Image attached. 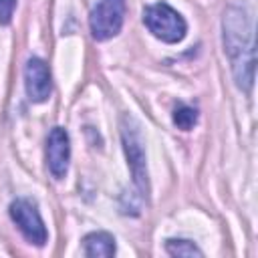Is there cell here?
Returning <instances> with one entry per match:
<instances>
[{
	"label": "cell",
	"instance_id": "1",
	"mask_svg": "<svg viewBox=\"0 0 258 258\" xmlns=\"http://www.w3.org/2000/svg\"><path fill=\"white\" fill-rule=\"evenodd\" d=\"M224 48L232 62L236 85L250 91L254 83V36L252 22L242 6H230L224 14Z\"/></svg>",
	"mask_w": 258,
	"mask_h": 258
},
{
	"label": "cell",
	"instance_id": "2",
	"mask_svg": "<svg viewBox=\"0 0 258 258\" xmlns=\"http://www.w3.org/2000/svg\"><path fill=\"white\" fill-rule=\"evenodd\" d=\"M143 22L155 38H159L163 42H169V44L179 42L185 36V30H187V24H185L183 16L165 2L147 6L143 10Z\"/></svg>",
	"mask_w": 258,
	"mask_h": 258
},
{
	"label": "cell",
	"instance_id": "3",
	"mask_svg": "<svg viewBox=\"0 0 258 258\" xmlns=\"http://www.w3.org/2000/svg\"><path fill=\"white\" fill-rule=\"evenodd\" d=\"M121 139H123V149L127 155V163L131 167L133 179L139 187L141 194H147V167H145V149H143V139L139 133L137 123L131 117H123L121 123Z\"/></svg>",
	"mask_w": 258,
	"mask_h": 258
},
{
	"label": "cell",
	"instance_id": "4",
	"mask_svg": "<svg viewBox=\"0 0 258 258\" xmlns=\"http://www.w3.org/2000/svg\"><path fill=\"white\" fill-rule=\"evenodd\" d=\"M125 18V0H99L89 16V26L95 40L113 38Z\"/></svg>",
	"mask_w": 258,
	"mask_h": 258
},
{
	"label": "cell",
	"instance_id": "5",
	"mask_svg": "<svg viewBox=\"0 0 258 258\" xmlns=\"http://www.w3.org/2000/svg\"><path fill=\"white\" fill-rule=\"evenodd\" d=\"M10 218L28 242H32L36 246H42L46 242L48 234H46L44 222H42V218H40V214L32 202H28V200L12 202L10 204Z\"/></svg>",
	"mask_w": 258,
	"mask_h": 258
},
{
	"label": "cell",
	"instance_id": "6",
	"mask_svg": "<svg viewBox=\"0 0 258 258\" xmlns=\"http://www.w3.org/2000/svg\"><path fill=\"white\" fill-rule=\"evenodd\" d=\"M69 157H71L69 133L62 127H54L48 133V139H46V163H48L50 173L56 179H62L67 175Z\"/></svg>",
	"mask_w": 258,
	"mask_h": 258
},
{
	"label": "cell",
	"instance_id": "7",
	"mask_svg": "<svg viewBox=\"0 0 258 258\" xmlns=\"http://www.w3.org/2000/svg\"><path fill=\"white\" fill-rule=\"evenodd\" d=\"M24 87H26V95L30 101L42 103L48 99L52 91V83H50L48 67L42 58H36V56L28 58L26 69H24Z\"/></svg>",
	"mask_w": 258,
	"mask_h": 258
},
{
	"label": "cell",
	"instance_id": "8",
	"mask_svg": "<svg viewBox=\"0 0 258 258\" xmlns=\"http://www.w3.org/2000/svg\"><path fill=\"white\" fill-rule=\"evenodd\" d=\"M83 248L89 258H111L115 254V238L109 232H91L85 236Z\"/></svg>",
	"mask_w": 258,
	"mask_h": 258
},
{
	"label": "cell",
	"instance_id": "9",
	"mask_svg": "<svg viewBox=\"0 0 258 258\" xmlns=\"http://www.w3.org/2000/svg\"><path fill=\"white\" fill-rule=\"evenodd\" d=\"M173 123L177 125V129L181 131H189L196 123H198V111L189 105H177L173 109Z\"/></svg>",
	"mask_w": 258,
	"mask_h": 258
},
{
	"label": "cell",
	"instance_id": "10",
	"mask_svg": "<svg viewBox=\"0 0 258 258\" xmlns=\"http://www.w3.org/2000/svg\"><path fill=\"white\" fill-rule=\"evenodd\" d=\"M165 250L171 256H185V258H194V256H204V252L189 240H167L165 242Z\"/></svg>",
	"mask_w": 258,
	"mask_h": 258
},
{
	"label": "cell",
	"instance_id": "11",
	"mask_svg": "<svg viewBox=\"0 0 258 258\" xmlns=\"http://www.w3.org/2000/svg\"><path fill=\"white\" fill-rule=\"evenodd\" d=\"M16 8V0H0V24H8L12 20Z\"/></svg>",
	"mask_w": 258,
	"mask_h": 258
}]
</instances>
